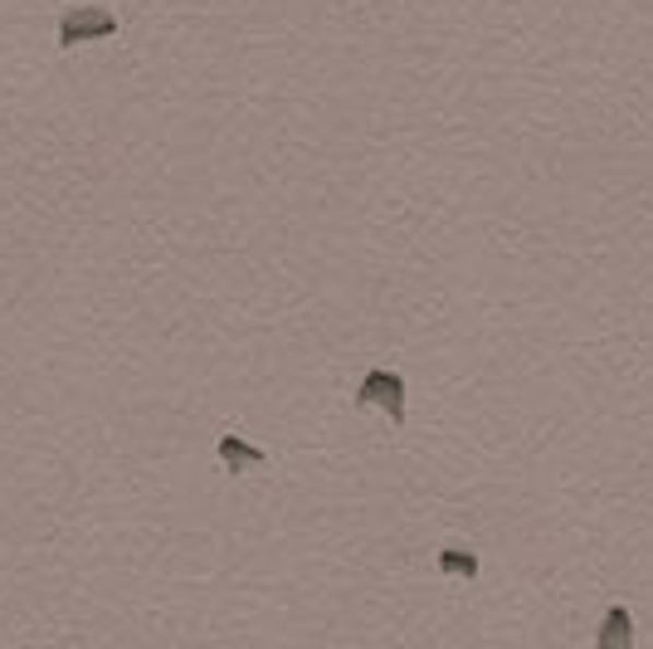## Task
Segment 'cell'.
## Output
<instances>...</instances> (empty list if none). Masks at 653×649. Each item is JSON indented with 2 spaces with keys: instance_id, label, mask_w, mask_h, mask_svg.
I'll list each match as a JSON object with an SVG mask.
<instances>
[{
  "instance_id": "1",
  "label": "cell",
  "mask_w": 653,
  "mask_h": 649,
  "mask_svg": "<svg viewBox=\"0 0 653 649\" xmlns=\"http://www.w3.org/2000/svg\"><path fill=\"white\" fill-rule=\"evenodd\" d=\"M361 411H381L385 421L405 425V376L400 371H385V366H376V371H366L361 381H356V396H352Z\"/></svg>"
},
{
  "instance_id": "2",
  "label": "cell",
  "mask_w": 653,
  "mask_h": 649,
  "mask_svg": "<svg viewBox=\"0 0 653 649\" xmlns=\"http://www.w3.org/2000/svg\"><path fill=\"white\" fill-rule=\"evenodd\" d=\"M118 35V15L103 5H79L59 15V49H79L93 45V39H112Z\"/></svg>"
},
{
  "instance_id": "3",
  "label": "cell",
  "mask_w": 653,
  "mask_h": 649,
  "mask_svg": "<svg viewBox=\"0 0 653 649\" xmlns=\"http://www.w3.org/2000/svg\"><path fill=\"white\" fill-rule=\"evenodd\" d=\"M215 455H219V464H225L229 474H245V469H259L263 459H269L259 445H249V439H239V435H225V439H219Z\"/></svg>"
},
{
  "instance_id": "4",
  "label": "cell",
  "mask_w": 653,
  "mask_h": 649,
  "mask_svg": "<svg viewBox=\"0 0 653 649\" xmlns=\"http://www.w3.org/2000/svg\"><path fill=\"white\" fill-rule=\"evenodd\" d=\"M634 640V615H629V605H609L605 611V625L595 630V645L599 649H619Z\"/></svg>"
},
{
  "instance_id": "5",
  "label": "cell",
  "mask_w": 653,
  "mask_h": 649,
  "mask_svg": "<svg viewBox=\"0 0 653 649\" xmlns=\"http://www.w3.org/2000/svg\"><path fill=\"white\" fill-rule=\"evenodd\" d=\"M439 571H449V577L473 581V577L483 571V562L473 557V552H463V547H444V552H439Z\"/></svg>"
}]
</instances>
